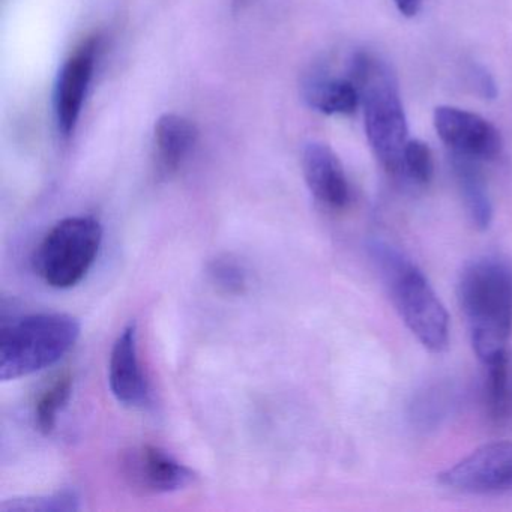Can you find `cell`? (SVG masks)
I'll list each match as a JSON object with an SVG mask.
<instances>
[{
    "instance_id": "obj_22",
    "label": "cell",
    "mask_w": 512,
    "mask_h": 512,
    "mask_svg": "<svg viewBox=\"0 0 512 512\" xmlns=\"http://www.w3.org/2000/svg\"><path fill=\"white\" fill-rule=\"evenodd\" d=\"M394 2L400 14L407 19H412L421 11L422 0H394Z\"/></svg>"
},
{
    "instance_id": "obj_2",
    "label": "cell",
    "mask_w": 512,
    "mask_h": 512,
    "mask_svg": "<svg viewBox=\"0 0 512 512\" xmlns=\"http://www.w3.org/2000/svg\"><path fill=\"white\" fill-rule=\"evenodd\" d=\"M368 250L410 334L430 352H443L449 344L448 311L424 272L388 242L376 239Z\"/></svg>"
},
{
    "instance_id": "obj_16",
    "label": "cell",
    "mask_w": 512,
    "mask_h": 512,
    "mask_svg": "<svg viewBox=\"0 0 512 512\" xmlns=\"http://www.w3.org/2000/svg\"><path fill=\"white\" fill-rule=\"evenodd\" d=\"M82 509V499L74 490L56 491L40 496L5 500L0 512H76Z\"/></svg>"
},
{
    "instance_id": "obj_6",
    "label": "cell",
    "mask_w": 512,
    "mask_h": 512,
    "mask_svg": "<svg viewBox=\"0 0 512 512\" xmlns=\"http://www.w3.org/2000/svg\"><path fill=\"white\" fill-rule=\"evenodd\" d=\"M121 473L128 487L145 496H161L185 490L197 475L166 449L145 443L131 446L121 457Z\"/></svg>"
},
{
    "instance_id": "obj_10",
    "label": "cell",
    "mask_w": 512,
    "mask_h": 512,
    "mask_svg": "<svg viewBox=\"0 0 512 512\" xmlns=\"http://www.w3.org/2000/svg\"><path fill=\"white\" fill-rule=\"evenodd\" d=\"M109 386L113 397L128 407H142L149 401V383L139 358V334L128 323L113 344L109 361Z\"/></svg>"
},
{
    "instance_id": "obj_11",
    "label": "cell",
    "mask_w": 512,
    "mask_h": 512,
    "mask_svg": "<svg viewBox=\"0 0 512 512\" xmlns=\"http://www.w3.org/2000/svg\"><path fill=\"white\" fill-rule=\"evenodd\" d=\"M305 184L317 202L341 211L350 203V185L343 164L325 143L313 142L302 154Z\"/></svg>"
},
{
    "instance_id": "obj_14",
    "label": "cell",
    "mask_w": 512,
    "mask_h": 512,
    "mask_svg": "<svg viewBox=\"0 0 512 512\" xmlns=\"http://www.w3.org/2000/svg\"><path fill=\"white\" fill-rule=\"evenodd\" d=\"M305 100L323 115H352L358 109L361 94L358 86L347 79L316 76L305 83Z\"/></svg>"
},
{
    "instance_id": "obj_8",
    "label": "cell",
    "mask_w": 512,
    "mask_h": 512,
    "mask_svg": "<svg viewBox=\"0 0 512 512\" xmlns=\"http://www.w3.org/2000/svg\"><path fill=\"white\" fill-rule=\"evenodd\" d=\"M434 130L452 155L475 161L494 160L503 148L502 136L491 122L469 110L440 106L434 110Z\"/></svg>"
},
{
    "instance_id": "obj_15",
    "label": "cell",
    "mask_w": 512,
    "mask_h": 512,
    "mask_svg": "<svg viewBox=\"0 0 512 512\" xmlns=\"http://www.w3.org/2000/svg\"><path fill=\"white\" fill-rule=\"evenodd\" d=\"M73 386V376L70 373H64L56 377L49 388L44 389L35 406V424L41 433L46 436L53 433L58 425L59 413L67 407L73 395Z\"/></svg>"
},
{
    "instance_id": "obj_20",
    "label": "cell",
    "mask_w": 512,
    "mask_h": 512,
    "mask_svg": "<svg viewBox=\"0 0 512 512\" xmlns=\"http://www.w3.org/2000/svg\"><path fill=\"white\" fill-rule=\"evenodd\" d=\"M487 370V404L491 418H505L508 412V361L485 367Z\"/></svg>"
},
{
    "instance_id": "obj_12",
    "label": "cell",
    "mask_w": 512,
    "mask_h": 512,
    "mask_svg": "<svg viewBox=\"0 0 512 512\" xmlns=\"http://www.w3.org/2000/svg\"><path fill=\"white\" fill-rule=\"evenodd\" d=\"M154 134L161 169L175 172L196 145V125L184 116L166 113L158 118Z\"/></svg>"
},
{
    "instance_id": "obj_18",
    "label": "cell",
    "mask_w": 512,
    "mask_h": 512,
    "mask_svg": "<svg viewBox=\"0 0 512 512\" xmlns=\"http://www.w3.org/2000/svg\"><path fill=\"white\" fill-rule=\"evenodd\" d=\"M211 283L227 295H244L248 289L247 269L232 256H218L208 265Z\"/></svg>"
},
{
    "instance_id": "obj_21",
    "label": "cell",
    "mask_w": 512,
    "mask_h": 512,
    "mask_svg": "<svg viewBox=\"0 0 512 512\" xmlns=\"http://www.w3.org/2000/svg\"><path fill=\"white\" fill-rule=\"evenodd\" d=\"M473 77H475L476 86H478L482 97L488 98V100H494L497 95V88L493 77H491L484 68H478V70H475Z\"/></svg>"
},
{
    "instance_id": "obj_17",
    "label": "cell",
    "mask_w": 512,
    "mask_h": 512,
    "mask_svg": "<svg viewBox=\"0 0 512 512\" xmlns=\"http://www.w3.org/2000/svg\"><path fill=\"white\" fill-rule=\"evenodd\" d=\"M451 406V389L443 385L431 386L416 395L410 418L421 428L436 427L443 418H446Z\"/></svg>"
},
{
    "instance_id": "obj_4",
    "label": "cell",
    "mask_w": 512,
    "mask_h": 512,
    "mask_svg": "<svg viewBox=\"0 0 512 512\" xmlns=\"http://www.w3.org/2000/svg\"><path fill=\"white\" fill-rule=\"evenodd\" d=\"M82 325L67 313H38L2 323L0 379L31 376L61 361L80 338Z\"/></svg>"
},
{
    "instance_id": "obj_13",
    "label": "cell",
    "mask_w": 512,
    "mask_h": 512,
    "mask_svg": "<svg viewBox=\"0 0 512 512\" xmlns=\"http://www.w3.org/2000/svg\"><path fill=\"white\" fill-rule=\"evenodd\" d=\"M478 163L470 158L452 155V166L467 217L476 229L487 230L493 221V203Z\"/></svg>"
},
{
    "instance_id": "obj_19",
    "label": "cell",
    "mask_w": 512,
    "mask_h": 512,
    "mask_svg": "<svg viewBox=\"0 0 512 512\" xmlns=\"http://www.w3.org/2000/svg\"><path fill=\"white\" fill-rule=\"evenodd\" d=\"M404 178L416 185L430 184L434 175L433 152L422 140H409L404 148Z\"/></svg>"
},
{
    "instance_id": "obj_1",
    "label": "cell",
    "mask_w": 512,
    "mask_h": 512,
    "mask_svg": "<svg viewBox=\"0 0 512 512\" xmlns=\"http://www.w3.org/2000/svg\"><path fill=\"white\" fill-rule=\"evenodd\" d=\"M458 302L473 352L484 367L508 361L512 328V271L503 260H472L458 278Z\"/></svg>"
},
{
    "instance_id": "obj_3",
    "label": "cell",
    "mask_w": 512,
    "mask_h": 512,
    "mask_svg": "<svg viewBox=\"0 0 512 512\" xmlns=\"http://www.w3.org/2000/svg\"><path fill=\"white\" fill-rule=\"evenodd\" d=\"M349 79L364 103L365 134L374 157L389 175L404 178L409 127L394 73L379 59L359 52L350 62Z\"/></svg>"
},
{
    "instance_id": "obj_5",
    "label": "cell",
    "mask_w": 512,
    "mask_h": 512,
    "mask_svg": "<svg viewBox=\"0 0 512 512\" xmlns=\"http://www.w3.org/2000/svg\"><path fill=\"white\" fill-rule=\"evenodd\" d=\"M103 226L91 215L56 223L35 251L34 271L52 289H73L85 280L103 245Z\"/></svg>"
},
{
    "instance_id": "obj_9",
    "label": "cell",
    "mask_w": 512,
    "mask_h": 512,
    "mask_svg": "<svg viewBox=\"0 0 512 512\" xmlns=\"http://www.w3.org/2000/svg\"><path fill=\"white\" fill-rule=\"evenodd\" d=\"M97 50V41H86L64 62L56 77L53 107L59 134L65 139L73 136L82 116L83 104L94 76Z\"/></svg>"
},
{
    "instance_id": "obj_7",
    "label": "cell",
    "mask_w": 512,
    "mask_h": 512,
    "mask_svg": "<svg viewBox=\"0 0 512 512\" xmlns=\"http://www.w3.org/2000/svg\"><path fill=\"white\" fill-rule=\"evenodd\" d=\"M443 487L458 493L512 490V442H493L461 458L439 475Z\"/></svg>"
}]
</instances>
